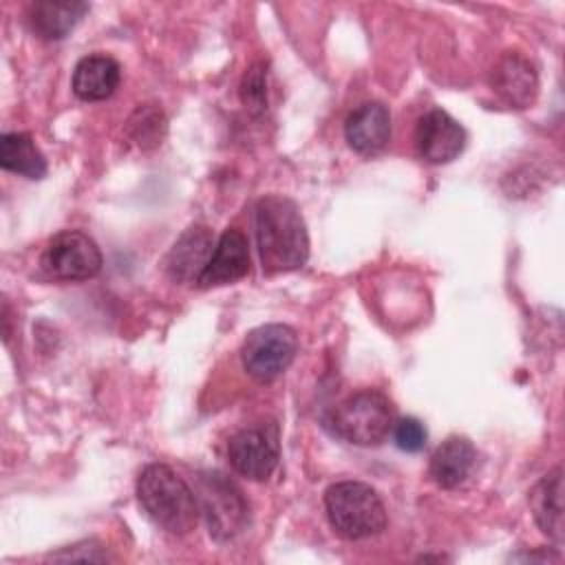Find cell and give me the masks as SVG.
Listing matches in <instances>:
<instances>
[{"instance_id":"ba28073f","label":"cell","mask_w":565,"mask_h":565,"mask_svg":"<svg viewBox=\"0 0 565 565\" xmlns=\"http://www.w3.org/2000/svg\"><path fill=\"white\" fill-rule=\"evenodd\" d=\"M227 459L232 468L252 479L265 481L278 466L280 444L276 426H252L238 430L227 446Z\"/></svg>"},{"instance_id":"2e32d148","label":"cell","mask_w":565,"mask_h":565,"mask_svg":"<svg viewBox=\"0 0 565 565\" xmlns=\"http://www.w3.org/2000/svg\"><path fill=\"white\" fill-rule=\"evenodd\" d=\"M121 79V66L115 57L93 53L82 57L73 68V93L84 102L108 99Z\"/></svg>"},{"instance_id":"30bf717a","label":"cell","mask_w":565,"mask_h":565,"mask_svg":"<svg viewBox=\"0 0 565 565\" xmlns=\"http://www.w3.org/2000/svg\"><path fill=\"white\" fill-rule=\"evenodd\" d=\"M492 90L512 108H527L539 95L536 66L521 53H503L490 75Z\"/></svg>"},{"instance_id":"52a82bcc","label":"cell","mask_w":565,"mask_h":565,"mask_svg":"<svg viewBox=\"0 0 565 565\" xmlns=\"http://www.w3.org/2000/svg\"><path fill=\"white\" fill-rule=\"evenodd\" d=\"M102 263L104 260L97 243L79 230L57 232L46 243L40 258L42 269L57 280L95 278L102 269Z\"/></svg>"},{"instance_id":"ffe728a7","label":"cell","mask_w":565,"mask_h":565,"mask_svg":"<svg viewBox=\"0 0 565 565\" xmlns=\"http://www.w3.org/2000/svg\"><path fill=\"white\" fill-rule=\"evenodd\" d=\"M241 102L254 115L265 113V108H267V66L263 62H256L245 71V75L241 79Z\"/></svg>"},{"instance_id":"277c9868","label":"cell","mask_w":565,"mask_h":565,"mask_svg":"<svg viewBox=\"0 0 565 565\" xmlns=\"http://www.w3.org/2000/svg\"><path fill=\"white\" fill-rule=\"evenodd\" d=\"M395 424L393 402L375 391L364 388L340 402L327 417V428L338 439L355 446L382 444Z\"/></svg>"},{"instance_id":"3957f363","label":"cell","mask_w":565,"mask_h":565,"mask_svg":"<svg viewBox=\"0 0 565 565\" xmlns=\"http://www.w3.org/2000/svg\"><path fill=\"white\" fill-rule=\"evenodd\" d=\"M324 510L333 532L347 541L369 539L386 527L384 501L362 481H338L329 486Z\"/></svg>"},{"instance_id":"7c38bea8","label":"cell","mask_w":565,"mask_h":565,"mask_svg":"<svg viewBox=\"0 0 565 565\" xmlns=\"http://www.w3.org/2000/svg\"><path fill=\"white\" fill-rule=\"evenodd\" d=\"M344 139L358 154H377L391 141V113L380 102L358 106L344 121Z\"/></svg>"},{"instance_id":"ac0fdd59","label":"cell","mask_w":565,"mask_h":565,"mask_svg":"<svg viewBox=\"0 0 565 565\" xmlns=\"http://www.w3.org/2000/svg\"><path fill=\"white\" fill-rule=\"evenodd\" d=\"M0 166L26 179L46 174V159L29 132H4L0 137Z\"/></svg>"},{"instance_id":"9a60e30c","label":"cell","mask_w":565,"mask_h":565,"mask_svg":"<svg viewBox=\"0 0 565 565\" xmlns=\"http://www.w3.org/2000/svg\"><path fill=\"white\" fill-rule=\"evenodd\" d=\"M530 508L539 530L552 539L556 545L563 543V470L556 466L545 477H541L530 490Z\"/></svg>"},{"instance_id":"9c48e42d","label":"cell","mask_w":565,"mask_h":565,"mask_svg":"<svg viewBox=\"0 0 565 565\" xmlns=\"http://www.w3.org/2000/svg\"><path fill=\"white\" fill-rule=\"evenodd\" d=\"M415 143L417 152L428 163H450L466 148V130L446 110L433 108L419 117L415 128Z\"/></svg>"},{"instance_id":"7402d4cb","label":"cell","mask_w":565,"mask_h":565,"mask_svg":"<svg viewBox=\"0 0 565 565\" xmlns=\"http://www.w3.org/2000/svg\"><path fill=\"white\" fill-rule=\"evenodd\" d=\"M99 547H95L93 543H79L77 547L73 545V547H68L66 552H60V554H55L53 558L55 561H64V558H71V561H106L108 556L106 554H102V552H97Z\"/></svg>"},{"instance_id":"8992f818","label":"cell","mask_w":565,"mask_h":565,"mask_svg":"<svg viewBox=\"0 0 565 565\" xmlns=\"http://www.w3.org/2000/svg\"><path fill=\"white\" fill-rule=\"evenodd\" d=\"M298 353V335L291 327L271 322L247 333L241 347L243 369L258 382H274L294 362Z\"/></svg>"},{"instance_id":"8fae6325","label":"cell","mask_w":565,"mask_h":565,"mask_svg":"<svg viewBox=\"0 0 565 565\" xmlns=\"http://www.w3.org/2000/svg\"><path fill=\"white\" fill-rule=\"evenodd\" d=\"M249 271V249H247V238L241 230L236 227H227L207 265L203 267V271L196 278V285L201 289H210V287H218V285H227V282H236L243 276H247Z\"/></svg>"},{"instance_id":"7a4b0ae2","label":"cell","mask_w":565,"mask_h":565,"mask_svg":"<svg viewBox=\"0 0 565 565\" xmlns=\"http://www.w3.org/2000/svg\"><path fill=\"white\" fill-rule=\"evenodd\" d=\"M137 499L146 516L168 534H190L199 521L196 494L166 463H148L139 472Z\"/></svg>"},{"instance_id":"6da1fadb","label":"cell","mask_w":565,"mask_h":565,"mask_svg":"<svg viewBox=\"0 0 565 565\" xmlns=\"http://www.w3.org/2000/svg\"><path fill=\"white\" fill-rule=\"evenodd\" d=\"M254 234L267 276L302 267L309 258V234L298 205L282 194H267L254 207Z\"/></svg>"},{"instance_id":"d6986e66","label":"cell","mask_w":565,"mask_h":565,"mask_svg":"<svg viewBox=\"0 0 565 565\" xmlns=\"http://www.w3.org/2000/svg\"><path fill=\"white\" fill-rule=\"evenodd\" d=\"M128 132L141 148H154L166 135V117L154 106H139L128 121Z\"/></svg>"},{"instance_id":"4fadbf2b","label":"cell","mask_w":565,"mask_h":565,"mask_svg":"<svg viewBox=\"0 0 565 565\" xmlns=\"http://www.w3.org/2000/svg\"><path fill=\"white\" fill-rule=\"evenodd\" d=\"M477 448L470 439L450 435L435 448L428 472L439 488L455 490L472 477L477 468Z\"/></svg>"},{"instance_id":"5bb4252c","label":"cell","mask_w":565,"mask_h":565,"mask_svg":"<svg viewBox=\"0 0 565 565\" xmlns=\"http://www.w3.org/2000/svg\"><path fill=\"white\" fill-rule=\"evenodd\" d=\"M212 234L205 225L188 227L166 256V271L174 282L199 278L212 256Z\"/></svg>"},{"instance_id":"e0dca14e","label":"cell","mask_w":565,"mask_h":565,"mask_svg":"<svg viewBox=\"0 0 565 565\" xmlns=\"http://www.w3.org/2000/svg\"><path fill=\"white\" fill-rule=\"evenodd\" d=\"M88 11L86 2L75 0H40L29 7L31 31L44 40H62L73 31L79 18Z\"/></svg>"},{"instance_id":"5b68a950","label":"cell","mask_w":565,"mask_h":565,"mask_svg":"<svg viewBox=\"0 0 565 565\" xmlns=\"http://www.w3.org/2000/svg\"><path fill=\"white\" fill-rule=\"evenodd\" d=\"M199 503L210 536L218 543L232 541L247 523V501L241 488L218 470L199 475Z\"/></svg>"},{"instance_id":"44dd1931","label":"cell","mask_w":565,"mask_h":565,"mask_svg":"<svg viewBox=\"0 0 565 565\" xmlns=\"http://www.w3.org/2000/svg\"><path fill=\"white\" fill-rule=\"evenodd\" d=\"M393 441L404 452H419L426 446L428 430L417 417H402L393 424Z\"/></svg>"}]
</instances>
